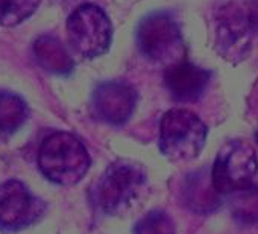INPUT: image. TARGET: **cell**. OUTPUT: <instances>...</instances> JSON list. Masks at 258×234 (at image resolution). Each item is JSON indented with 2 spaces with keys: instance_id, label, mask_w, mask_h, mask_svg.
Here are the masks:
<instances>
[{
  "instance_id": "obj_1",
  "label": "cell",
  "mask_w": 258,
  "mask_h": 234,
  "mask_svg": "<svg viewBox=\"0 0 258 234\" xmlns=\"http://www.w3.org/2000/svg\"><path fill=\"white\" fill-rule=\"evenodd\" d=\"M90 155L84 143L70 133L56 131L47 136L38 151V167L55 184L73 186L90 169Z\"/></svg>"
},
{
  "instance_id": "obj_2",
  "label": "cell",
  "mask_w": 258,
  "mask_h": 234,
  "mask_svg": "<svg viewBox=\"0 0 258 234\" xmlns=\"http://www.w3.org/2000/svg\"><path fill=\"white\" fill-rule=\"evenodd\" d=\"M145 169L127 160L108 166L94 189V202L106 214H120L131 208L146 186Z\"/></svg>"
},
{
  "instance_id": "obj_3",
  "label": "cell",
  "mask_w": 258,
  "mask_h": 234,
  "mask_svg": "<svg viewBox=\"0 0 258 234\" xmlns=\"http://www.w3.org/2000/svg\"><path fill=\"white\" fill-rule=\"evenodd\" d=\"M207 125L190 109L175 108L167 111L160 125V149L175 163L196 158L205 146Z\"/></svg>"
},
{
  "instance_id": "obj_4",
  "label": "cell",
  "mask_w": 258,
  "mask_h": 234,
  "mask_svg": "<svg viewBox=\"0 0 258 234\" xmlns=\"http://www.w3.org/2000/svg\"><path fill=\"white\" fill-rule=\"evenodd\" d=\"M137 44L148 60L167 67L185 60L179 23L169 11L154 13L142 20L137 29Z\"/></svg>"
},
{
  "instance_id": "obj_5",
  "label": "cell",
  "mask_w": 258,
  "mask_h": 234,
  "mask_svg": "<svg viewBox=\"0 0 258 234\" xmlns=\"http://www.w3.org/2000/svg\"><path fill=\"white\" fill-rule=\"evenodd\" d=\"M258 172L253 148L243 140H232L222 146L213 169L211 186L219 195H231L252 184Z\"/></svg>"
},
{
  "instance_id": "obj_6",
  "label": "cell",
  "mask_w": 258,
  "mask_h": 234,
  "mask_svg": "<svg viewBox=\"0 0 258 234\" xmlns=\"http://www.w3.org/2000/svg\"><path fill=\"white\" fill-rule=\"evenodd\" d=\"M67 38L75 53L82 58H96L109 49L112 26L102 8L85 4L69 17Z\"/></svg>"
},
{
  "instance_id": "obj_7",
  "label": "cell",
  "mask_w": 258,
  "mask_h": 234,
  "mask_svg": "<svg viewBox=\"0 0 258 234\" xmlns=\"http://www.w3.org/2000/svg\"><path fill=\"white\" fill-rule=\"evenodd\" d=\"M252 31L241 8L231 4L220 7L213 17V46L229 63L244 60L252 47Z\"/></svg>"
},
{
  "instance_id": "obj_8",
  "label": "cell",
  "mask_w": 258,
  "mask_h": 234,
  "mask_svg": "<svg viewBox=\"0 0 258 234\" xmlns=\"http://www.w3.org/2000/svg\"><path fill=\"white\" fill-rule=\"evenodd\" d=\"M44 210L46 204L25 183L13 178L0 184V231L14 232L28 228Z\"/></svg>"
},
{
  "instance_id": "obj_9",
  "label": "cell",
  "mask_w": 258,
  "mask_h": 234,
  "mask_svg": "<svg viewBox=\"0 0 258 234\" xmlns=\"http://www.w3.org/2000/svg\"><path fill=\"white\" fill-rule=\"evenodd\" d=\"M137 103V93L133 85L123 81H106L93 93V112L99 121L109 125H123L133 115Z\"/></svg>"
},
{
  "instance_id": "obj_10",
  "label": "cell",
  "mask_w": 258,
  "mask_h": 234,
  "mask_svg": "<svg viewBox=\"0 0 258 234\" xmlns=\"http://www.w3.org/2000/svg\"><path fill=\"white\" fill-rule=\"evenodd\" d=\"M211 73L187 60L169 66L164 72V84L170 96L178 102L199 100L208 84Z\"/></svg>"
},
{
  "instance_id": "obj_11",
  "label": "cell",
  "mask_w": 258,
  "mask_h": 234,
  "mask_svg": "<svg viewBox=\"0 0 258 234\" xmlns=\"http://www.w3.org/2000/svg\"><path fill=\"white\" fill-rule=\"evenodd\" d=\"M34 55L44 70L55 75H67L75 66L66 46L53 35L38 37L34 43Z\"/></svg>"
},
{
  "instance_id": "obj_12",
  "label": "cell",
  "mask_w": 258,
  "mask_h": 234,
  "mask_svg": "<svg viewBox=\"0 0 258 234\" xmlns=\"http://www.w3.org/2000/svg\"><path fill=\"white\" fill-rule=\"evenodd\" d=\"M28 105L16 93L0 91V139L13 136L28 121Z\"/></svg>"
},
{
  "instance_id": "obj_13",
  "label": "cell",
  "mask_w": 258,
  "mask_h": 234,
  "mask_svg": "<svg viewBox=\"0 0 258 234\" xmlns=\"http://www.w3.org/2000/svg\"><path fill=\"white\" fill-rule=\"evenodd\" d=\"M229 196L234 219L243 225H258V186L250 184Z\"/></svg>"
},
{
  "instance_id": "obj_14",
  "label": "cell",
  "mask_w": 258,
  "mask_h": 234,
  "mask_svg": "<svg viewBox=\"0 0 258 234\" xmlns=\"http://www.w3.org/2000/svg\"><path fill=\"white\" fill-rule=\"evenodd\" d=\"M41 0H0V26H17L29 19Z\"/></svg>"
},
{
  "instance_id": "obj_15",
  "label": "cell",
  "mask_w": 258,
  "mask_h": 234,
  "mask_svg": "<svg viewBox=\"0 0 258 234\" xmlns=\"http://www.w3.org/2000/svg\"><path fill=\"white\" fill-rule=\"evenodd\" d=\"M134 234H176V231L172 217L166 211L152 210L137 222Z\"/></svg>"
},
{
  "instance_id": "obj_16",
  "label": "cell",
  "mask_w": 258,
  "mask_h": 234,
  "mask_svg": "<svg viewBox=\"0 0 258 234\" xmlns=\"http://www.w3.org/2000/svg\"><path fill=\"white\" fill-rule=\"evenodd\" d=\"M246 19L250 26L252 34L258 35V0H247V7H246Z\"/></svg>"
},
{
  "instance_id": "obj_17",
  "label": "cell",
  "mask_w": 258,
  "mask_h": 234,
  "mask_svg": "<svg viewBox=\"0 0 258 234\" xmlns=\"http://www.w3.org/2000/svg\"><path fill=\"white\" fill-rule=\"evenodd\" d=\"M255 140H256V145H258V131H256V134H255Z\"/></svg>"
}]
</instances>
